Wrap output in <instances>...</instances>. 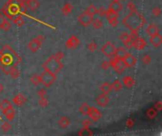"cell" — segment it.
I'll use <instances>...</instances> for the list:
<instances>
[{
  "label": "cell",
  "mask_w": 162,
  "mask_h": 136,
  "mask_svg": "<svg viewBox=\"0 0 162 136\" xmlns=\"http://www.w3.org/2000/svg\"><path fill=\"white\" fill-rule=\"evenodd\" d=\"M20 61V57L11 47L4 45L1 49V56H0V68L5 74L9 75L10 69L14 65H18Z\"/></svg>",
  "instance_id": "1"
},
{
  "label": "cell",
  "mask_w": 162,
  "mask_h": 136,
  "mask_svg": "<svg viewBox=\"0 0 162 136\" xmlns=\"http://www.w3.org/2000/svg\"><path fill=\"white\" fill-rule=\"evenodd\" d=\"M122 24L131 30V32H138L139 29L146 24L145 18L138 11L130 12L122 20Z\"/></svg>",
  "instance_id": "2"
},
{
  "label": "cell",
  "mask_w": 162,
  "mask_h": 136,
  "mask_svg": "<svg viewBox=\"0 0 162 136\" xmlns=\"http://www.w3.org/2000/svg\"><path fill=\"white\" fill-rule=\"evenodd\" d=\"M64 67V64L62 63L61 60L57 59L54 54L50 56L44 63H43V68L46 71H49L53 74L57 75Z\"/></svg>",
  "instance_id": "3"
},
{
  "label": "cell",
  "mask_w": 162,
  "mask_h": 136,
  "mask_svg": "<svg viewBox=\"0 0 162 136\" xmlns=\"http://www.w3.org/2000/svg\"><path fill=\"white\" fill-rule=\"evenodd\" d=\"M40 78H41V83H42L45 87L48 88V87H50L54 82H55V80H56V75L53 74V73H51V72H49V71L45 70V71L40 75Z\"/></svg>",
  "instance_id": "4"
},
{
  "label": "cell",
  "mask_w": 162,
  "mask_h": 136,
  "mask_svg": "<svg viewBox=\"0 0 162 136\" xmlns=\"http://www.w3.org/2000/svg\"><path fill=\"white\" fill-rule=\"evenodd\" d=\"M110 64H111V67H113L114 71L118 74H122L125 69H126V66L123 63V60L122 59H118V58H112L110 61Z\"/></svg>",
  "instance_id": "5"
},
{
  "label": "cell",
  "mask_w": 162,
  "mask_h": 136,
  "mask_svg": "<svg viewBox=\"0 0 162 136\" xmlns=\"http://www.w3.org/2000/svg\"><path fill=\"white\" fill-rule=\"evenodd\" d=\"M43 41H44V37L41 36V35H39V36H37L36 38L32 39V40L29 43V44H28L29 49H30L31 52H33V53L37 52V51L41 48V47H42Z\"/></svg>",
  "instance_id": "6"
},
{
  "label": "cell",
  "mask_w": 162,
  "mask_h": 136,
  "mask_svg": "<svg viewBox=\"0 0 162 136\" xmlns=\"http://www.w3.org/2000/svg\"><path fill=\"white\" fill-rule=\"evenodd\" d=\"M115 49H116V47L115 44L112 43V42H107L105 43L102 48L100 49V51L102 52V54L107 57V58H112L114 56V52H115Z\"/></svg>",
  "instance_id": "7"
},
{
  "label": "cell",
  "mask_w": 162,
  "mask_h": 136,
  "mask_svg": "<svg viewBox=\"0 0 162 136\" xmlns=\"http://www.w3.org/2000/svg\"><path fill=\"white\" fill-rule=\"evenodd\" d=\"M92 21H93V16L87 14L86 13H81L78 16V22L83 27H85L86 28V27L90 26L91 23H92Z\"/></svg>",
  "instance_id": "8"
},
{
  "label": "cell",
  "mask_w": 162,
  "mask_h": 136,
  "mask_svg": "<svg viewBox=\"0 0 162 136\" xmlns=\"http://www.w3.org/2000/svg\"><path fill=\"white\" fill-rule=\"evenodd\" d=\"M80 44V40L76 35H72L66 42V48L68 49H76Z\"/></svg>",
  "instance_id": "9"
},
{
  "label": "cell",
  "mask_w": 162,
  "mask_h": 136,
  "mask_svg": "<svg viewBox=\"0 0 162 136\" xmlns=\"http://www.w3.org/2000/svg\"><path fill=\"white\" fill-rule=\"evenodd\" d=\"M87 115L89 116V119L92 122H98L102 116L101 113L97 108H94V107H90V110H89Z\"/></svg>",
  "instance_id": "10"
},
{
  "label": "cell",
  "mask_w": 162,
  "mask_h": 136,
  "mask_svg": "<svg viewBox=\"0 0 162 136\" xmlns=\"http://www.w3.org/2000/svg\"><path fill=\"white\" fill-rule=\"evenodd\" d=\"M123 63H124L126 68H132L137 64V58L134 55H132L131 53L127 52V54L123 58Z\"/></svg>",
  "instance_id": "11"
},
{
  "label": "cell",
  "mask_w": 162,
  "mask_h": 136,
  "mask_svg": "<svg viewBox=\"0 0 162 136\" xmlns=\"http://www.w3.org/2000/svg\"><path fill=\"white\" fill-rule=\"evenodd\" d=\"M120 40L122 42V43L124 44L125 48H133V42L131 40L130 34L126 33V32H122L120 35Z\"/></svg>",
  "instance_id": "12"
},
{
  "label": "cell",
  "mask_w": 162,
  "mask_h": 136,
  "mask_svg": "<svg viewBox=\"0 0 162 136\" xmlns=\"http://www.w3.org/2000/svg\"><path fill=\"white\" fill-rule=\"evenodd\" d=\"M146 45H147V43H146L145 40L139 36L136 40L133 41V48H135L137 50H143L146 48Z\"/></svg>",
  "instance_id": "13"
},
{
  "label": "cell",
  "mask_w": 162,
  "mask_h": 136,
  "mask_svg": "<svg viewBox=\"0 0 162 136\" xmlns=\"http://www.w3.org/2000/svg\"><path fill=\"white\" fill-rule=\"evenodd\" d=\"M27 100H28V98L22 94H17L16 96H14L13 98V103L17 107H20V106L24 105L27 102Z\"/></svg>",
  "instance_id": "14"
},
{
  "label": "cell",
  "mask_w": 162,
  "mask_h": 136,
  "mask_svg": "<svg viewBox=\"0 0 162 136\" xmlns=\"http://www.w3.org/2000/svg\"><path fill=\"white\" fill-rule=\"evenodd\" d=\"M96 102L100 107H106L108 105V103H109V98L107 97V95L101 93L100 96L97 97Z\"/></svg>",
  "instance_id": "15"
},
{
  "label": "cell",
  "mask_w": 162,
  "mask_h": 136,
  "mask_svg": "<svg viewBox=\"0 0 162 136\" xmlns=\"http://www.w3.org/2000/svg\"><path fill=\"white\" fill-rule=\"evenodd\" d=\"M150 43L154 45V48H159L162 44V35L159 33L150 36Z\"/></svg>",
  "instance_id": "16"
},
{
  "label": "cell",
  "mask_w": 162,
  "mask_h": 136,
  "mask_svg": "<svg viewBox=\"0 0 162 136\" xmlns=\"http://www.w3.org/2000/svg\"><path fill=\"white\" fill-rule=\"evenodd\" d=\"M135 78L131 76H125L123 78H122V85H124L126 88L128 89H131L133 88V86L135 85Z\"/></svg>",
  "instance_id": "17"
},
{
  "label": "cell",
  "mask_w": 162,
  "mask_h": 136,
  "mask_svg": "<svg viewBox=\"0 0 162 136\" xmlns=\"http://www.w3.org/2000/svg\"><path fill=\"white\" fill-rule=\"evenodd\" d=\"M145 32H146L147 35L153 36V35H154V34L159 33V28H158L155 24H150V25L147 27Z\"/></svg>",
  "instance_id": "18"
},
{
  "label": "cell",
  "mask_w": 162,
  "mask_h": 136,
  "mask_svg": "<svg viewBox=\"0 0 162 136\" xmlns=\"http://www.w3.org/2000/svg\"><path fill=\"white\" fill-rule=\"evenodd\" d=\"M3 113H4V115H5V117L7 118L8 121H13L14 119V117H15V111H14L13 106H11L10 108L5 110L3 112Z\"/></svg>",
  "instance_id": "19"
},
{
  "label": "cell",
  "mask_w": 162,
  "mask_h": 136,
  "mask_svg": "<svg viewBox=\"0 0 162 136\" xmlns=\"http://www.w3.org/2000/svg\"><path fill=\"white\" fill-rule=\"evenodd\" d=\"M70 124H71V120H70L68 116H62V117H60V119L58 120V125H59L60 128H68Z\"/></svg>",
  "instance_id": "20"
},
{
  "label": "cell",
  "mask_w": 162,
  "mask_h": 136,
  "mask_svg": "<svg viewBox=\"0 0 162 136\" xmlns=\"http://www.w3.org/2000/svg\"><path fill=\"white\" fill-rule=\"evenodd\" d=\"M127 54V50L125 48H118L115 49L114 52V57L118 58V59H122L123 60V58L125 57V55Z\"/></svg>",
  "instance_id": "21"
},
{
  "label": "cell",
  "mask_w": 162,
  "mask_h": 136,
  "mask_svg": "<svg viewBox=\"0 0 162 136\" xmlns=\"http://www.w3.org/2000/svg\"><path fill=\"white\" fill-rule=\"evenodd\" d=\"M122 8H123V7H122V3H121L120 1H113V2H111L110 5H109V9L112 10L113 12L117 13H121V12L122 11Z\"/></svg>",
  "instance_id": "22"
},
{
  "label": "cell",
  "mask_w": 162,
  "mask_h": 136,
  "mask_svg": "<svg viewBox=\"0 0 162 136\" xmlns=\"http://www.w3.org/2000/svg\"><path fill=\"white\" fill-rule=\"evenodd\" d=\"M12 28V24H11V21L8 20L6 17H3L1 23H0V29L1 30H4V31H8L10 30Z\"/></svg>",
  "instance_id": "23"
},
{
  "label": "cell",
  "mask_w": 162,
  "mask_h": 136,
  "mask_svg": "<svg viewBox=\"0 0 162 136\" xmlns=\"http://www.w3.org/2000/svg\"><path fill=\"white\" fill-rule=\"evenodd\" d=\"M157 113L158 112L154 107H151V108H149L145 112V116H146V118H148L150 120H153V119H154L157 116Z\"/></svg>",
  "instance_id": "24"
},
{
  "label": "cell",
  "mask_w": 162,
  "mask_h": 136,
  "mask_svg": "<svg viewBox=\"0 0 162 136\" xmlns=\"http://www.w3.org/2000/svg\"><path fill=\"white\" fill-rule=\"evenodd\" d=\"M26 6L28 9H30V11H36L37 9H39L40 7V4L38 2V0H30V1H28L26 3Z\"/></svg>",
  "instance_id": "25"
},
{
  "label": "cell",
  "mask_w": 162,
  "mask_h": 136,
  "mask_svg": "<svg viewBox=\"0 0 162 136\" xmlns=\"http://www.w3.org/2000/svg\"><path fill=\"white\" fill-rule=\"evenodd\" d=\"M100 89L101 91L102 94H105V95H108L109 93H111L112 91V87H111V84L108 83V82H103L100 86Z\"/></svg>",
  "instance_id": "26"
},
{
  "label": "cell",
  "mask_w": 162,
  "mask_h": 136,
  "mask_svg": "<svg viewBox=\"0 0 162 136\" xmlns=\"http://www.w3.org/2000/svg\"><path fill=\"white\" fill-rule=\"evenodd\" d=\"M73 11V5L70 3H66L62 8V13L66 16L69 15Z\"/></svg>",
  "instance_id": "27"
},
{
  "label": "cell",
  "mask_w": 162,
  "mask_h": 136,
  "mask_svg": "<svg viewBox=\"0 0 162 136\" xmlns=\"http://www.w3.org/2000/svg\"><path fill=\"white\" fill-rule=\"evenodd\" d=\"M12 21H13V22H14V24H15V25H16V27H18V28L23 27V26L25 25V20H24V19H23V17H22L21 15H19V14L15 15Z\"/></svg>",
  "instance_id": "28"
},
{
  "label": "cell",
  "mask_w": 162,
  "mask_h": 136,
  "mask_svg": "<svg viewBox=\"0 0 162 136\" xmlns=\"http://www.w3.org/2000/svg\"><path fill=\"white\" fill-rule=\"evenodd\" d=\"M9 75H11V77H12L13 78H14V79L18 78L19 76H20V72H19V69H18V65L13 66V67L10 69Z\"/></svg>",
  "instance_id": "29"
},
{
  "label": "cell",
  "mask_w": 162,
  "mask_h": 136,
  "mask_svg": "<svg viewBox=\"0 0 162 136\" xmlns=\"http://www.w3.org/2000/svg\"><path fill=\"white\" fill-rule=\"evenodd\" d=\"M118 15H119V13L113 12V11L110 10V9H108V10H106V13H105V15H104V16L106 17L107 21H110V20H112V19L118 18Z\"/></svg>",
  "instance_id": "30"
},
{
  "label": "cell",
  "mask_w": 162,
  "mask_h": 136,
  "mask_svg": "<svg viewBox=\"0 0 162 136\" xmlns=\"http://www.w3.org/2000/svg\"><path fill=\"white\" fill-rule=\"evenodd\" d=\"M84 13H86L87 14H89L91 16H94L95 14H98V8L95 5H89L86 8V10H85Z\"/></svg>",
  "instance_id": "31"
},
{
  "label": "cell",
  "mask_w": 162,
  "mask_h": 136,
  "mask_svg": "<svg viewBox=\"0 0 162 136\" xmlns=\"http://www.w3.org/2000/svg\"><path fill=\"white\" fill-rule=\"evenodd\" d=\"M30 81L31 84H33L34 86H38L41 84V78H40V75L34 74L30 78Z\"/></svg>",
  "instance_id": "32"
},
{
  "label": "cell",
  "mask_w": 162,
  "mask_h": 136,
  "mask_svg": "<svg viewBox=\"0 0 162 136\" xmlns=\"http://www.w3.org/2000/svg\"><path fill=\"white\" fill-rule=\"evenodd\" d=\"M11 106H13V105H12L11 101L8 99H3V100L0 101V110H1L2 112H4L5 110H7Z\"/></svg>",
  "instance_id": "33"
},
{
  "label": "cell",
  "mask_w": 162,
  "mask_h": 136,
  "mask_svg": "<svg viewBox=\"0 0 162 136\" xmlns=\"http://www.w3.org/2000/svg\"><path fill=\"white\" fill-rule=\"evenodd\" d=\"M111 87H112V90L116 91V92H119V91H121L122 89V83L121 80L119 79H116L114 80V82L111 84Z\"/></svg>",
  "instance_id": "34"
},
{
  "label": "cell",
  "mask_w": 162,
  "mask_h": 136,
  "mask_svg": "<svg viewBox=\"0 0 162 136\" xmlns=\"http://www.w3.org/2000/svg\"><path fill=\"white\" fill-rule=\"evenodd\" d=\"M89 110H90V105L87 104V103H83L81 105V107H80V113L83 115H87Z\"/></svg>",
  "instance_id": "35"
},
{
  "label": "cell",
  "mask_w": 162,
  "mask_h": 136,
  "mask_svg": "<svg viewBox=\"0 0 162 136\" xmlns=\"http://www.w3.org/2000/svg\"><path fill=\"white\" fill-rule=\"evenodd\" d=\"M78 134L81 135V136H85V135L87 136V135H93L94 132H93L89 128H83L82 129L79 130Z\"/></svg>",
  "instance_id": "36"
},
{
  "label": "cell",
  "mask_w": 162,
  "mask_h": 136,
  "mask_svg": "<svg viewBox=\"0 0 162 136\" xmlns=\"http://www.w3.org/2000/svg\"><path fill=\"white\" fill-rule=\"evenodd\" d=\"M91 25H92V27H93L94 28H96V29H100V28H102V21H101L100 19H99V18H97V19H93V21H92Z\"/></svg>",
  "instance_id": "37"
},
{
  "label": "cell",
  "mask_w": 162,
  "mask_h": 136,
  "mask_svg": "<svg viewBox=\"0 0 162 136\" xmlns=\"http://www.w3.org/2000/svg\"><path fill=\"white\" fill-rule=\"evenodd\" d=\"M87 48H88V50H89V51H91V52L96 51V50L98 49V44H97V43H96V42H94V41L90 42V43L87 44Z\"/></svg>",
  "instance_id": "38"
},
{
  "label": "cell",
  "mask_w": 162,
  "mask_h": 136,
  "mask_svg": "<svg viewBox=\"0 0 162 136\" xmlns=\"http://www.w3.org/2000/svg\"><path fill=\"white\" fill-rule=\"evenodd\" d=\"M161 13H162V11H161L160 7H157L156 6V7H154L152 9V14L154 16H155V17H159L161 15Z\"/></svg>",
  "instance_id": "39"
},
{
  "label": "cell",
  "mask_w": 162,
  "mask_h": 136,
  "mask_svg": "<svg viewBox=\"0 0 162 136\" xmlns=\"http://www.w3.org/2000/svg\"><path fill=\"white\" fill-rule=\"evenodd\" d=\"M141 62L144 63V64H150L151 63V62H152V58H151V56L149 55V54H144L143 56H142V58H141Z\"/></svg>",
  "instance_id": "40"
},
{
  "label": "cell",
  "mask_w": 162,
  "mask_h": 136,
  "mask_svg": "<svg viewBox=\"0 0 162 136\" xmlns=\"http://www.w3.org/2000/svg\"><path fill=\"white\" fill-rule=\"evenodd\" d=\"M38 104L39 106H41L42 108H46L48 105V100L46 98H40L38 100Z\"/></svg>",
  "instance_id": "41"
},
{
  "label": "cell",
  "mask_w": 162,
  "mask_h": 136,
  "mask_svg": "<svg viewBox=\"0 0 162 136\" xmlns=\"http://www.w3.org/2000/svg\"><path fill=\"white\" fill-rule=\"evenodd\" d=\"M46 95H47V92H46V90L44 89V88L39 89V90L37 91V96H38L39 98H46Z\"/></svg>",
  "instance_id": "42"
},
{
  "label": "cell",
  "mask_w": 162,
  "mask_h": 136,
  "mask_svg": "<svg viewBox=\"0 0 162 136\" xmlns=\"http://www.w3.org/2000/svg\"><path fill=\"white\" fill-rule=\"evenodd\" d=\"M1 128H2L3 131L7 132V131H9V130L12 129V125H11L9 122H4V123L1 125Z\"/></svg>",
  "instance_id": "43"
},
{
  "label": "cell",
  "mask_w": 162,
  "mask_h": 136,
  "mask_svg": "<svg viewBox=\"0 0 162 136\" xmlns=\"http://www.w3.org/2000/svg\"><path fill=\"white\" fill-rule=\"evenodd\" d=\"M135 124H136V122H135V120H134L133 118H128V119L126 120V122H125V126H126L128 128H132L135 126Z\"/></svg>",
  "instance_id": "44"
},
{
  "label": "cell",
  "mask_w": 162,
  "mask_h": 136,
  "mask_svg": "<svg viewBox=\"0 0 162 136\" xmlns=\"http://www.w3.org/2000/svg\"><path fill=\"white\" fill-rule=\"evenodd\" d=\"M127 9L129 10V12L138 11V10H137V6H136V4H135L133 1H129V2H128V4H127Z\"/></svg>",
  "instance_id": "45"
},
{
  "label": "cell",
  "mask_w": 162,
  "mask_h": 136,
  "mask_svg": "<svg viewBox=\"0 0 162 136\" xmlns=\"http://www.w3.org/2000/svg\"><path fill=\"white\" fill-rule=\"evenodd\" d=\"M109 67H111V64H110V62L109 61H103L101 63V68L103 70H107L109 69Z\"/></svg>",
  "instance_id": "46"
},
{
  "label": "cell",
  "mask_w": 162,
  "mask_h": 136,
  "mask_svg": "<svg viewBox=\"0 0 162 136\" xmlns=\"http://www.w3.org/2000/svg\"><path fill=\"white\" fill-rule=\"evenodd\" d=\"M154 108L157 112H161V111H162V102H161V100L156 101V102L154 103Z\"/></svg>",
  "instance_id": "47"
},
{
  "label": "cell",
  "mask_w": 162,
  "mask_h": 136,
  "mask_svg": "<svg viewBox=\"0 0 162 136\" xmlns=\"http://www.w3.org/2000/svg\"><path fill=\"white\" fill-rule=\"evenodd\" d=\"M82 124H83L84 128H89L92 125V121L90 119H84V120H83Z\"/></svg>",
  "instance_id": "48"
},
{
  "label": "cell",
  "mask_w": 162,
  "mask_h": 136,
  "mask_svg": "<svg viewBox=\"0 0 162 136\" xmlns=\"http://www.w3.org/2000/svg\"><path fill=\"white\" fill-rule=\"evenodd\" d=\"M108 22H109L110 26H111V27H113V28H116V27L118 26V24H119V20H118V18L112 19V20H110V21H108Z\"/></svg>",
  "instance_id": "49"
},
{
  "label": "cell",
  "mask_w": 162,
  "mask_h": 136,
  "mask_svg": "<svg viewBox=\"0 0 162 136\" xmlns=\"http://www.w3.org/2000/svg\"><path fill=\"white\" fill-rule=\"evenodd\" d=\"M105 13H106V9L104 7H100V9H98V14L100 16H104Z\"/></svg>",
  "instance_id": "50"
},
{
  "label": "cell",
  "mask_w": 162,
  "mask_h": 136,
  "mask_svg": "<svg viewBox=\"0 0 162 136\" xmlns=\"http://www.w3.org/2000/svg\"><path fill=\"white\" fill-rule=\"evenodd\" d=\"M3 15H0V23H1V21H2V19H3Z\"/></svg>",
  "instance_id": "51"
},
{
  "label": "cell",
  "mask_w": 162,
  "mask_h": 136,
  "mask_svg": "<svg viewBox=\"0 0 162 136\" xmlns=\"http://www.w3.org/2000/svg\"><path fill=\"white\" fill-rule=\"evenodd\" d=\"M22 1H23L24 3H27L28 1H30V0H22Z\"/></svg>",
  "instance_id": "52"
},
{
  "label": "cell",
  "mask_w": 162,
  "mask_h": 136,
  "mask_svg": "<svg viewBox=\"0 0 162 136\" xmlns=\"http://www.w3.org/2000/svg\"><path fill=\"white\" fill-rule=\"evenodd\" d=\"M113 1H121V0H113Z\"/></svg>",
  "instance_id": "53"
},
{
  "label": "cell",
  "mask_w": 162,
  "mask_h": 136,
  "mask_svg": "<svg viewBox=\"0 0 162 136\" xmlns=\"http://www.w3.org/2000/svg\"><path fill=\"white\" fill-rule=\"evenodd\" d=\"M121 1H127V0H121Z\"/></svg>",
  "instance_id": "54"
},
{
  "label": "cell",
  "mask_w": 162,
  "mask_h": 136,
  "mask_svg": "<svg viewBox=\"0 0 162 136\" xmlns=\"http://www.w3.org/2000/svg\"><path fill=\"white\" fill-rule=\"evenodd\" d=\"M0 15H2V13H1V12H0Z\"/></svg>",
  "instance_id": "55"
}]
</instances>
